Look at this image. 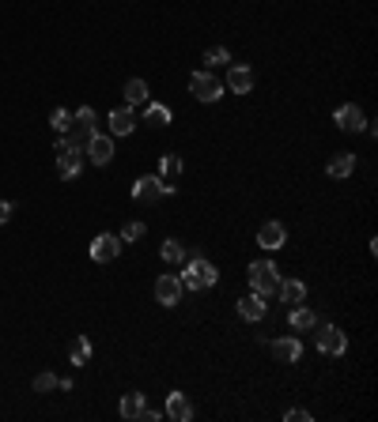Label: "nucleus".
<instances>
[{
    "instance_id": "obj_27",
    "label": "nucleus",
    "mask_w": 378,
    "mask_h": 422,
    "mask_svg": "<svg viewBox=\"0 0 378 422\" xmlns=\"http://www.w3.org/2000/svg\"><path fill=\"white\" fill-rule=\"evenodd\" d=\"M231 61V53L224 50V45H212V50H205V64L208 68H219V64H227Z\"/></svg>"
},
{
    "instance_id": "obj_17",
    "label": "nucleus",
    "mask_w": 378,
    "mask_h": 422,
    "mask_svg": "<svg viewBox=\"0 0 378 422\" xmlns=\"http://www.w3.org/2000/svg\"><path fill=\"white\" fill-rule=\"evenodd\" d=\"M288 324L295 328V332H310V328H314L318 324V313H314V309H310V306H291V313H288Z\"/></svg>"
},
{
    "instance_id": "obj_31",
    "label": "nucleus",
    "mask_w": 378,
    "mask_h": 422,
    "mask_svg": "<svg viewBox=\"0 0 378 422\" xmlns=\"http://www.w3.org/2000/svg\"><path fill=\"white\" fill-rule=\"evenodd\" d=\"M284 422H310V411H303V407H291V411H284Z\"/></svg>"
},
{
    "instance_id": "obj_16",
    "label": "nucleus",
    "mask_w": 378,
    "mask_h": 422,
    "mask_svg": "<svg viewBox=\"0 0 378 422\" xmlns=\"http://www.w3.org/2000/svg\"><path fill=\"white\" fill-rule=\"evenodd\" d=\"M227 87H231L235 95H250V91H254V68H246V64H235V68L227 72Z\"/></svg>"
},
{
    "instance_id": "obj_1",
    "label": "nucleus",
    "mask_w": 378,
    "mask_h": 422,
    "mask_svg": "<svg viewBox=\"0 0 378 422\" xmlns=\"http://www.w3.org/2000/svg\"><path fill=\"white\" fill-rule=\"evenodd\" d=\"M64 144L72 147V151H87V144L95 140V110L84 106V110H76L68 121V128H64Z\"/></svg>"
},
{
    "instance_id": "obj_22",
    "label": "nucleus",
    "mask_w": 378,
    "mask_h": 422,
    "mask_svg": "<svg viewBox=\"0 0 378 422\" xmlns=\"http://www.w3.org/2000/svg\"><path fill=\"white\" fill-rule=\"evenodd\" d=\"M147 95H152V91H147L144 80H129L125 83V106H144Z\"/></svg>"
},
{
    "instance_id": "obj_11",
    "label": "nucleus",
    "mask_w": 378,
    "mask_h": 422,
    "mask_svg": "<svg viewBox=\"0 0 378 422\" xmlns=\"http://www.w3.org/2000/svg\"><path fill=\"white\" fill-rule=\"evenodd\" d=\"M333 121H337L340 133H359V128L367 125V117H363V110H359V106H340L333 114Z\"/></svg>"
},
{
    "instance_id": "obj_30",
    "label": "nucleus",
    "mask_w": 378,
    "mask_h": 422,
    "mask_svg": "<svg viewBox=\"0 0 378 422\" xmlns=\"http://www.w3.org/2000/svg\"><path fill=\"white\" fill-rule=\"evenodd\" d=\"M68 121H72V114L68 110H53V117H50V125L57 128V133H64V128H68Z\"/></svg>"
},
{
    "instance_id": "obj_10",
    "label": "nucleus",
    "mask_w": 378,
    "mask_h": 422,
    "mask_svg": "<svg viewBox=\"0 0 378 422\" xmlns=\"http://www.w3.org/2000/svg\"><path fill=\"white\" fill-rule=\"evenodd\" d=\"M110 136H129L136 128V114H133V106H117V110H110Z\"/></svg>"
},
{
    "instance_id": "obj_8",
    "label": "nucleus",
    "mask_w": 378,
    "mask_h": 422,
    "mask_svg": "<svg viewBox=\"0 0 378 422\" xmlns=\"http://www.w3.org/2000/svg\"><path fill=\"white\" fill-rule=\"evenodd\" d=\"M122 238H114V234H99L95 241H91V260H99V264H114L117 257H122Z\"/></svg>"
},
{
    "instance_id": "obj_21",
    "label": "nucleus",
    "mask_w": 378,
    "mask_h": 422,
    "mask_svg": "<svg viewBox=\"0 0 378 422\" xmlns=\"http://www.w3.org/2000/svg\"><path fill=\"white\" fill-rule=\"evenodd\" d=\"M147 407L144 403V392H125L122 403H117V411H122V419H140V411Z\"/></svg>"
},
{
    "instance_id": "obj_4",
    "label": "nucleus",
    "mask_w": 378,
    "mask_h": 422,
    "mask_svg": "<svg viewBox=\"0 0 378 422\" xmlns=\"http://www.w3.org/2000/svg\"><path fill=\"white\" fill-rule=\"evenodd\" d=\"M318 332H314V347L321 354H329V359H340V354L348 351V340H344V332H340L337 324H314Z\"/></svg>"
},
{
    "instance_id": "obj_24",
    "label": "nucleus",
    "mask_w": 378,
    "mask_h": 422,
    "mask_svg": "<svg viewBox=\"0 0 378 422\" xmlns=\"http://www.w3.org/2000/svg\"><path fill=\"white\" fill-rule=\"evenodd\" d=\"M159 253H163V260H167V264H182V260H186V246H182L178 238H167Z\"/></svg>"
},
{
    "instance_id": "obj_29",
    "label": "nucleus",
    "mask_w": 378,
    "mask_h": 422,
    "mask_svg": "<svg viewBox=\"0 0 378 422\" xmlns=\"http://www.w3.org/2000/svg\"><path fill=\"white\" fill-rule=\"evenodd\" d=\"M140 238H144V223H125L122 241H140Z\"/></svg>"
},
{
    "instance_id": "obj_13",
    "label": "nucleus",
    "mask_w": 378,
    "mask_h": 422,
    "mask_svg": "<svg viewBox=\"0 0 378 422\" xmlns=\"http://www.w3.org/2000/svg\"><path fill=\"white\" fill-rule=\"evenodd\" d=\"M87 158H91L95 166H106L110 158H114V136H99V133H95V140L87 144Z\"/></svg>"
},
{
    "instance_id": "obj_20",
    "label": "nucleus",
    "mask_w": 378,
    "mask_h": 422,
    "mask_svg": "<svg viewBox=\"0 0 378 422\" xmlns=\"http://www.w3.org/2000/svg\"><path fill=\"white\" fill-rule=\"evenodd\" d=\"M276 294H280V302H288V306H299L303 298H307V287H303L299 279H280V287H276Z\"/></svg>"
},
{
    "instance_id": "obj_9",
    "label": "nucleus",
    "mask_w": 378,
    "mask_h": 422,
    "mask_svg": "<svg viewBox=\"0 0 378 422\" xmlns=\"http://www.w3.org/2000/svg\"><path fill=\"white\" fill-rule=\"evenodd\" d=\"M53 151H57V174L64 177V181L84 170V151H72L64 140H57V147H53Z\"/></svg>"
},
{
    "instance_id": "obj_23",
    "label": "nucleus",
    "mask_w": 378,
    "mask_h": 422,
    "mask_svg": "<svg viewBox=\"0 0 378 422\" xmlns=\"http://www.w3.org/2000/svg\"><path fill=\"white\" fill-rule=\"evenodd\" d=\"M68 362H72V366H84V362H91V340H87V336L72 340V347H68Z\"/></svg>"
},
{
    "instance_id": "obj_7",
    "label": "nucleus",
    "mask_w": 378,
    "mask_h": 422,
    "mask_svg": "<svg viewBox=\"0 0 378 422\" xmlns=\"http://www.w3.org/2000/svg\"><path fill=\"white\" fill-rule=\"evenodd\" d=\"M182 294H186V287H182V276L167 271V276L155 279V302H159V306H178Z\"/></svg>"
},
{
    "instance_id": "obj_19",
    "label": "nucleus",
    "mask_w": 378,
    "mask_h": 422,
    "mask_svg": "<svg viewBox=\"0 0 378 422\" xmlns=\"http://www.w3.org/2000/svg\"><path fill=\"white\" fill-rule=\"evenodd\" d=\"M238 317H242V321H261L265 317V298L261 294H250V298H238Z\"/></svg>"
},
{
    "instance_id": "obj_3",
    "label": "nucleus",
    "mask_w": 378,
    "mask_h": 422,
    "mask_svg": "<svg viewBox=\"0 0 378 422\" xmlns=\"http://www.w3.org/2000/svg\"><path fill=\"white\" fill-rule=\"evenodd\" d=\"M250 287H254V294H261V298L276 294V287H280V268H276L272 260H254L250 264Z\"/></svg>"
},
{
    "instance_id": "obj_15",
    "label": "nucleus",
    "mask_w": 378,
    "mask_h": 422,
    "mask_svg": "<svg viewBox=\"0 0 378 422\" xmlns=\"http://www.w3.org/2000/svg\"><path fill=\"white\" fill-rule=\"evenodd\" d=\"M272 359H276V362H299V359H303V343L295 340V336L272 340Z\"/></svg>"
},
{
    "instance_id": "obj_5",
    "label": "nucleus",
    "mask_w": 378,
    "mask_h": 422,
    "mask_svg": "<svg viewBox=\"0 0 378 422\" xmlns=\"http://www.w3.org/2000/svg\"><path fill=\"white\" fill-rule=\"evenodd\" d=\"M170 193H174V185L163 181V177H140V181L133 185V200H140V204H159L163 196H170Z\"/></svg>"
},
{
    "instance_id": "obj_18",
    "label": "nucleus",
    "mask_w": 378,
    "mask_h": 422,
    "mask_svg": "<svg viewBox=\"0 0 378 422\" xmlns=\"http://www.w3.org/2000/svg\"><path fill=\"white\" fill-rule=\"evenodd\" d=\"M167 415L174 422H189L193 419V403L186 400V392H170L167 396Z\"/></svg>"
},
{
    "instance_id": "obj_32",
    "label": "nucleus",
    "mask_w": 378,
    "mask_h": 422,
    "mask_svg": "<svg viewBox=\"0 0 378 422\" xmlns=\"http://www.w3.org/2000/svg\"><path fill=\"white\" fill-rule=\"evenodd\" d=\"M12 219V200H0V227Z\"/></svg>"
},
{
    "instance_id": "obj_33",
    "label": "nucleus",
    "mask_w": 378,
    "mask_h": 422,
    "mask_svg": "<svg viewBox=\"0 0 378 422\" xmlns=\"http://www.w3.org/2000/svg\"><path fill=\"white\" fill-rule=\"evenodd\" d=\"M140 419H144V422H159V411H152V407H144V411H140Z\"/></svg>"
},
{
    "instance_id": "obj_26",
    "label": "nucleus",
    "mask_w": 378,
    "mask_h": 422,
    "mask_svg": "<svg viewBox=\"0 0 378 422\" xmlns=\"http://www.w3.org/2000/svg\"><path fill=\"white\" fill-rule=\"evenodd\" d=\"M144 121H147L152 128H163V125H170V110H167V106H147V110H144Z\"/></svg>"
},
{
    "instance_id": "obj_14",
    "label": "nucleus",
    "mask_w": 378,
    "mask_h": 422,
    "mask_svg": "<svg viewBox=\"0 0 378 422\" xmlns=\"http://www.w3.org/2000/svg\"><path fill=\"white\" fill-rule=\"evenodd\" d=\"M326 174L333 177V181H344V177H352L356 174V155L352 151H340L329 158V166H326Z\"/></svg>"
},
{
    "instance_id": "obj_6",
    "label": "nucleus",
    "mask_w": 378,
    "mask_h": 422,
    "mask_svg": "<svg viewBox=\"0 0 378 422\" xmlns=\"http://www.w3.org/2000/svg\"><path fill=\"white\" fill-rule=\"evenodd\" d=\"M189 91H193V98H197V102H219V98H224V83H219L216 76H208V72H193Z\"/></svg>"
},
{
    "instance_id": "obj_12",
    "label": "nucleus",
    "mask_w": 378,
    "mask_h": 422,
    "mask_svg": "<svg viewBox=\"0 0 378 422\" xmlns=\"http://www.w3.org/2000/svg\"><path fill=\"white\" fill-rule=\"evenodd\" d=\"M284 241H288V230H284V223H265L261 230H257V246L261 249H280Z\"/></svg>"
},
{
    "instance_id": "obj_2",
    "label": "nucleus",
    "mask_w": 378,
    "mask_h": 422,
    "mask_svg": "<svg viewBox=\"0 0 378 422\" xmlns=\"http://www.w3.org/2000/svg\"><path fill=\"white\" fill-rule=\"evenodd\" d=\"M216 283H219L216 264L205 260V257H189L186 271H182V287H186V290H205V287H216Z\"/></svg>"
},
{
    "instance_id": "obj_28",
    "label": "nucleus",
    "mask_w": 378,
    "mask_h": 422,
    "mask_svg": "<svg viewBox=\"0 0 378 422\" xmlns=\"http://www.w3.org/2000/svg\"><path fill=\"white\" fill-rule=\"evenodd\" d=\"M57 389V377H53V373H38V377H34V392H53Z\"/></svg>"
},
{
    "instance_id": "obj_25",
    "label": "nucleus",
    "mask_w": 378,
    "mask_h": 422,
    "mask_svg": "<svg viewBox=\"0 0 378 422\" xmlns=\"http://www.w3.org/2000/svg\"><path fill=\"white\" fill-rule=\"evenodd\" d=\"M178 174H182V158L178 155H163L159 158V177L174 185V177H178Z\"/></svg>"
}]
</instances>
